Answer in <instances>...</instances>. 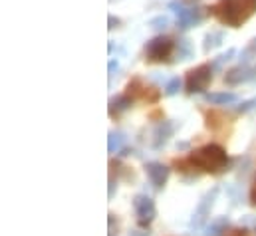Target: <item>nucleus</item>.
I'll return each mask as SVG.
<instances>
[{
	"label": "nucleus",
	"mask_w": 256,
	"mask_h": 236,
	"mask_svg": "<svg viewBox=\"0 0 256 236\" xmlns=\"http://www.w3.org/2000/svg\"><path fill=\"white\" fill-rule=\"evenodd\" d=\"M234 54H236V52H234L232 48H230V50H226V54H222V56H218V60L214 62V66H222L224 62H228V60H232V56H234Z\"/></svg>",
	"instance_id": "obj_22"
},
{
	"label": "nucleus",
	"mask_w": 256,
	"mask_h": 236,
	"mask_svg": "<svg viewBox=\"0 0 256 236\" xmlns=\"http://www.w3.org/2000/svg\"><path fill=\"white\" fill-rule=\"evenodd\" d=\"M210 82H212V66L210 64H200V66H196V68L187 72L185 92L189 96L204 94V90L210 86Z\"/></svg>",
	"instance_id": "obj_4"
},
{
	"label": "nucleus",
	"mask_w": 256,
	"mask_h": 236,
	"mask_svg": "<svg viewBox=\"0 0 256 236\" xmlns=\"http://www.w3.org/2000/svg\"><path fill=\"white\" fill-rule=\"evenodd\" d=\"M116 70H118V62L116 60H110V76H114Z\"/></svg>",
	"instance_id": "obj_25"
},
{
	"label": "nucleus",
	"mask_w": 256,
	"mask_h": 236,
	"mask_svg": "<svg viewBox=\"0 0 256 236\" xmlns=\"http://www.w3.org/2000/svg\"><path fill=\"white\" fill-rule=\"evenodd\" d=\"M173 131H175V125H173L171 121H163V123L155 129V141H153V147H155V149L163 147V145L167 143V139L173 135Z\"/></svg>",
	"instance_id": "obj_11"
},
{
	"label": "nucleus",
	"mask_w": 256,
	"mask_h": 236,
	"mask_svg": "<svg viewBox=\"0 0 256 236\" xmlns=\"http://www.w3.org/2000/svg\"><path fill=\"white\" fill-rule=\"evenodd\" d=\"M167 24H169V18L163 16V14H161V16H155V18L149 20V28H153V30H165Z\"/></svg>",
	"instance_id": "obj_20"
},
{
	"label": "nucleus",
	"mask_w": 256,
	"mask_h": 236,
	"mask_svg": "<svg viewBox=\"0 0 256 236\" xmlns=\"http://www.w3.org/2000/svg\"><path fill=\"white\" fill-rule=\"evenodd\" d=\"M147 88H149V86H145L139 78H131L128 82V86H126V92H124V94H128L133 102H137V100H143V102H145Z\"/></svg>",
	"instance_id": "obj_10"
},
{
	"label": "nucleus",
	"mask_w": 256,
	"mask_h": 236,
	"mask_svg": "<svg viewBox=\"0 0 256 236\" xmlns=\"http://www.w3.org/2000/svg\"><path fill=\"white\" fill-rule=\"evenodd\" d=\"M220 236H252V232L248 230V228H244V226H226L222 232H220Z\"/></svg>",
	"instance_id": "obj_18"
},
{
	"label": "nucleus",
	"mask_w": 256,
	"mask_h": 236,
	"mask_svg": "<svg viewBox=\"0 0 256 236\" xmlns=\"http://www.w3.org/2000/svg\"><path fill=\"white\" fill-rule=\"evenodd\" d=\"M222 40H224V34L222 32H210V34H206L204 36V52H210V50H214V48H218L220 44H222Z\"/></svg>",
	"instance_id": "obj_15"
},
{
	"label": "nucleus",
	"mask_w": 256,
	"mask_h": 236,
	"mask_svg": "<svg viewBox=\"0 0 256 236\" xmlns=\"http://www.w3.org/2000/svg\"><path fill=\"white\" fill-rule=\"evenodd\" d=\"M204 100L212 106H226V104H232L236 102V94L232 92H216V94H206Z\"/></svg>",
	"instance_id": "obj_12"
},
{
	"label": "nucleus",
	"mask_w": 256,
	"mask_h": 236,
	"mask_svg": "<svg viewBox=\"0 0 256 236\" xmlns=\"http://www.w3.org/2000/svg\"><path fill=\"white\" fill-rule=\"evenodd\" d=\"M224 121H226V118H224L220 112H216V110L204 112V125H206V129H210V131H218V129L224 125Z\"/></svg>",
	"instance_id": "obj_13"
},
{
	"label": "nucleus",
	"mask_w": 256,
	"mask_h": 236,
	"mask_svg": "<svg viewBox=\"0 0 256 236\" xmlns=\"http://www.w3.org/2000/svg\"><path fill=\"white\" fill-rule=\"evenodd\" d=\"M181 86H183V82H181V78H171L169 82H167V86H165V96H177L179 94V90H181Z\"/></svg>",
	"instance_id": "obj_17"
},
{
	"label": "nucleus",
	"mask_w": 256,
	"mask_h": 236,
	"mask_svg": "<svg viewBox=\"0 0 256 236\" xmlns=\"http://www.w3.org/2000/svg\"><path fill=\"white\" fill-rule=\"evenodd\" d=\"M177 50V42L169 36H155L145 44V62L147 64H167Z\"/></svg>",
	"instance_id": "obj_3"
},
{
	"label": "nucleus",
	"mask_w": 256,
	"mask_h": 236,
	"mask_svg": "<svg viewBox=\"0 0 256 236\" xmlns=\"http://www.w3.org/2000/svg\"><path fill=\"white\" fill-rule=\"evenodd\" d=\"M124 135L122 133H110V153H118L122 149Z\"/></svg>",
	"instance_id": "obj_19"
},
{
	"label": "nucleus",
	"mask_w": 256,
	"mask_h": 236,
	"mask_svg": "<svg viewBox=\"0 0 256 236\" xmlns=\"http://www.w3.org/2000/svg\"><path fill=\"white\" fill-rule=\"evenodd\" d=\"M120 24H122V20H120V18H116L114 14H110V26H108V28H110V30H114V28H118Z\"/></svg>",
	"instance_id": "obj_24"
},
{
	"label": "nucleus",
	"mask_w": 256,
	"mask_h": 236,
	"mask_svg": "<svg viewBox=\"0 0 256 236\" xmlns=\"http://www.w3.org/2000/svg\"><path fill=\"white\" fill-rule=\"evenodd\" d=\"M206 10L220 24L228 28H240L256 12V0H218V4Z\"/></svg>",
	"instance_id": "obj_1"
},
{
	"label": "nucleus",
	"mask_w": 256,
	"mask_h": 236,
	"mask_svg": "<svg viewBox=\"0 0 256 236\" xmlns=\"http://www.w3.org/2000/svg\"><path fill=\"white\" fill-rule=\"evenodd\" d=\"M252 60H256V38L254 40H250V42L246 44V48L240 52V62H242V64L248 66Z\"/></svg>",
	"instance_id": "obj_16"
},
{
	"label": "nucleus",
	"mask_w": 256,
	"mask_h": 236,
	"mask_svg": "<svg viewBox=\"0 0 256 236\" xmlns=\"http://www.w3.org/2000/svg\"><path fill=\"white\" fill-rule=\"evenodd\" d=\"M254 78H256V68H250L246 64H240L238 68H232L230 72H226L224 82L228 86H238V84L248 82V80H254Z\"/></svg>",
	"instance_id": "obj_8"
},
{
	"label": "nucleus",
	"mask_w": 256,
	"mask_h": 236,
	"mask_svg": "<svg viewBox=\"0 0 256 236\" xmlns=\"http://www.w3.org/2000/svg\"><path fill=\"white\" fill-rule=\"evenodd\" d=\"M216 188H212V192H208L204 198H202V202L198 204V208H196V222H200L202 218H206V214L210 212V206H212V200H214V196H216Z\"/></svg>",
	"instance_id": "obj_14"
},
{
	"label": "nucleus",
	"mask_w": 256,
	"mask_h": 236,
	"mask_svg": "<svg viewBox=\"0 0 256 236\" xmlns=\"http://www.w3.org/2000/svg\"><path fill=\"white\" fill-rule=\"evenodd\" d=\"M248 198H250V204H252V206H256V178H254V182H252V186H250Z\"/></svg>",
	"instance_id": "obj_23"
},
{
	"label": "nucleus",
	"mask_w": 256,
	"mask_h": 236,
	"mask_svg": "<svg viewBox=\"0 0 256 236\" xmlns=\"http://www.w3.org/2000/svg\"><path fill=\"white\" fill-rule=\"evenodd\" d=\"M254 108H256V98H254V100L244 102V104H240L236 110H238V114H246V112H250V110H254Z\"/></svg>",
	"instance_id": "obj_21"
},
{
	"label": "nucleus",
	"mask_w": 256,
	"mask_h": 236,
	"mask_svg": "<svg viewBox=\"0 0 256 236\" xmlns=\"http://www.w3.org/2000/svg\"><path fill=\"white\" fill-rule=\"evenodd\" d=\"M169 8L177 14V28L179 30H189L192 26H198L204 18L202 10L196 6H185L183 0H173L169 4Z\"/></svg>",
	"instance_id": "obj_5"
},
{
	"label": "nucleus",
	"mask_w": 256,
	"mask_h": 236,
	"mask_svg": "<svg viewBox=\"0 0 256 236\" xmlns=\"http://www.w3.org/2000/svg\"><path fill=\"white\" fill-rule=\"evenodd\" d=\"M131 106H133V100L129 98L128 94L116 96V98H112V100H110V116H112V118H118L120 114L128 112Z\"/></svg>",
	"instance_id": "obj_9"
},
{
	"label": "nucleus",
	"mask_w": 256,
	"mask_h": 236,
	"mask_svg": "<svg viewBox=\"0 0 256 236\" xmlns=\"http://www.w3.org/2000/svg\"><path fill=\"white\" fill-rule=\"evenodd\" d=\"M133 208H135L137 224L141 228H147L155 220V216H157V206H155L153 198L147 196V194H137L133 198Z\"/></svg>",
	"instance_id": "obj_6"
},
{
	"label": "nucleus",
	"mask_w": 256,
	"mask_h": 236,
	"mask_svg": "<svg viewBox=\"0 0 256 236\" xmlns=\"http://www.w3.org/2000/svg\"><path fill=\"white\" fill-rule=\"evenodd\" d=\"M169 167H165L163 163H159V161H149V163H145V175L149 178V182L157 188V190H161L165 184H167V180H169Z\"/></svg>",
	"instance_id": "obj_7"
},
{
	"label": "nucleus",
	"mask_w": 256,
	"mask_h": 236,
	"mask_svg": "<svg viewBox=\"0 0 256 236\" xmlns=\"http://www.w3.org/2000/svg\"><path fill=\"white\" fill-rule=\"evenodd\" d=\"M189 163L192 169L200 171V173H210V175H218L222 171H226L228 167V155L224 151V147L216 145V143H206L198 149H194L189 153Z\"/></svg>",
	"instance_id": "obj_2"
}]
</instances>
